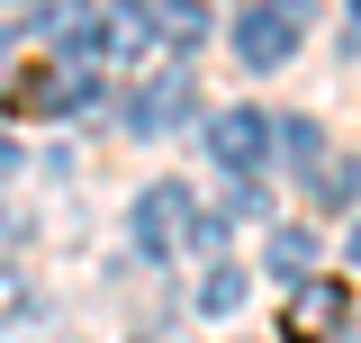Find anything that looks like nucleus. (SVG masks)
I'll return each mask as SVG.
<instances>
[{"label":"nucleus","instance_id":"1","mask_svg":"<svg viewBox=\"0 0 361 343\" xmlns=\"http://www.w3.org/2000/svg\"><path fill=\"white\" fill-rule=\"evenodd\" d=\"M135 244L154 262H172L180 244H217V217H199V199H190L180 181H154V190L135 199Z\"/></svg>","mask_w":361,"mask_h":343},{"label":"nucleus","instance_id":"2","mask_svg":"<svg viewBox=\"0 0 361 343\" xmlns=\"http://www.w3.org/2000/svg\"><path fill=\"white\" fill-rule=\"evenodd\" d=\"M145 0H73V28H63V54H99V64H127L145 54Z\"/></svg>","mask_w":361,"mask_h":343},{"label":"nucleus","instance_id":"3","mask_svg":"<svg viewBox=\"0 0 361 343\" xmlns=\"http://www.w3.org/2000/svg\"><path fill=\"white\" fill-rule=\"evenodd\" d=\"M271 136H280L271 109H217L208 118V154H217L226 181H262L271 172Z\"/></svg>","mask_w":361,"mask_h":343},{"label":"nucleus","instance_id":"4","mask_svg":"<svg viewBox=\"0 0 361 343\" xmlns=\"http://www.w3.org/2000/svg\"><path fill=\"white\" fill-rule=\"evenodd\" d=\"M54 54H63V45H54ZM90 100H99V54H63L54 73H37V82L18 90V118H73Z\"/></svg>","mask_w":361,"mask_h":343},{"label":"nucleus","instance_id":"5","mask_svg":"<svg viewBox=\"0 0 361 343\" xmlns=\"http://www.w3.org/2000/svg\"><path fill=\"white\" fill-rule=\"evenodd\" d=\"M235 54H244L253 73H280V64L298 54V0H253V9L235 18Z\"/></svg>","mask_w":361,"mask_h":343},{"label":"nucleus","instance_id":"6","mask_svg":"<svg viewBox=\"0 0 361 343\" xmlns=\"http://www.w3.org/2000/svg\"><path fill=\"white\" fill-rule=\"evenodd\" d=\"M343 325H353V299H343L334 280H298V289H289V316H280L289 343H334Z\"/></svg>","mask_w":361,"mask_h":343},{"label":"nucleus","instance_id":"7","mask_svg":"<svg viewBox=\"0 0 361 343\" xmlns=\"http://www.w3.org/2000/svg\"><path fill=\"white\" fill-rule=\"evenodd\" d=\"M190 109H199V90H190V73L172 64V73H154V82L127 100V127H135V136H172Z\"/></svg>","mask_w":361,"mask_h":343},{"label":"nucleus","instance_id":"8","mask_svg":"<svg viewBox=\"0 0 361 343\" xmlns=\"http://www.w3.org/2000/svg\"><path fill=\"white\" fill-rule=\"evenodd\" d=\"M154 37L190 54V45L208 37V0H163V9H154Z\"/></svg>","mask_w":361,"mask_h":343},{"label":"nucleus","instance_id":"9","mask_svg":"<svg viewBox=\"0 0 361 343\" xmlns=\"http://www.w3.org/2000/svg\"><path fill=\"white\" fill-rule=\"evenodd\" d=\"M271 271H280L289 289L316 280V235H307V226H280V235H271Z\"/></svg>","mask_w":361,"mask_h":343},{"label":"nucleus","instance_id":"10","mask_svg":"<svg viewBox=\"0 0 361 343\" xmlns=\"http://www.w3.org/2000/svg\"><path fill=\"white\" fill-rule=\"evenodd\" d=\"M37 28H54V9H45V0H0V54H9L18 37H37Z\"/></svg>","mask_w":361,"mask_h":343},{"label":"nucleus","instance_id":"11","mask_svg":"<svg viewBox=\"0 0 361 343\" xmlns=\"http://www.w3.org/2000/svg\"><path fill=\"white\" fill-rule=\"evenodd\" d=\"M307 190L325 199V208H353V199H361V163H343V154H334V163H325V172L307 181Z\"/></svg>","mask_w":361,"mask_h":343},{"label":"nucleus","instance_id":"12","mask_svg":"<svg viewBox=\"0 0 361 343\" xmlns=\"http://www.w3.org/2000/svg\"><path fill=\"white\" fill-rule=\"evenodd\" d=\"M199 307H208V316H235V307H244V271H235V262H217V271L199 280Z\"/></svg>","mask_w":361,"mask_h":343},{"label":"nucleus","instance_id":"13","mask_svg":"<svg viewBox=\"0 0 361 343\" xmlns=\"http://www.w3.org/2000/svg\"><path fill=\"white\" fill-rule=\"evenodd\" d=\"M280 145H289V163L307 172V181H316V172H325V136H316L307 118H280Z\"/></svg>","mask_w":361,"mask_h":343},{"label":"nucleus","instance_id":"14","mask_svg":"<svg viewBox=\"0 0 361 343\" xmlns=\"http://www.w3.org/2000/svg\"><path fill=\"white\" fill-rule=\"evenodd\" d=\"M18 299H27V280H18V271H0V316H9Z\"/></svg>","mask_w":361,"mask_h":343},{"label":"nucleus","instance_id":"15","mask_svg":"<svg viewBox=\"0 0 361 343\" xmlns=\"http://www.w3.org/2000/svg\"><path fill=\"white\" fill-rule=\"evenodd\" d=\"M343 37H353V54H361V0H343Z\"/></svg>","mask_w":361,"mask_h":343},{"label":"nucleus","instance_id":"16","mask_svg":"<svg viewBox=\"0 0 361 343\" xmlns=\"http://www.w3.org/2000/svg\"><path fill=\"white\" fill-rule=\"evenodd\" d=\"M0 172H18V145H9V136H0Z\"/></svg>","mask_w":361,"mask_h":343},{"label":"nucleus","instance_id":"17","mask_svg":"<svg viewBox=\"0 0 361 343\" xmlns=\"http://www.w3.org/2000/svg\"><path fill=\"white\" fill-rule=\"evenodd\" d=\"M343 262H361V226H353V244H343Z\"/></svg>","mask_w":361,"mask_h":343}]
</instances>
